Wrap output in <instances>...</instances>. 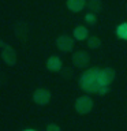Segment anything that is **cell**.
<instances>
[{
  "label": "cell",
  "mask_w": 127,
  "mask_h": 131,
  "mask_svg": "<svg viewBox=\"0 0 127 131\" xmlns=\"http://www.w3.org/2000/svg\"><path fill=\"white\" fill-rule=\"evenodd\" d=\"M100 68L97 67H92L88 68L85 72H82V75L78 81L79 83V88L83 90V92L92 94V93H97L98 88L101 86L100 82Z\"/></svg>",
  "instance_id": "cell-1"
},
{
  "label": "cell",
  "mask_w": 127,
  "mask_h": 131,
  "mask_svg": "<svg viewBox=\"0 0 127 131\" xmlns=\"http://www.w3.org/2000/svg\"><path fill=\"white\" fill-rule=\"evenodd\" d=\"M0 49H2V59L4 63L7 66H11V67L15 66L16 59H18L15 49L11 45H8L7 42H4V41H0Z\"/></svg>",
  "instance_id": "cell-2"
},
{
  "label": "cell",
  "mask_w": 127,
  "mask_h": 131,
  "mask_svg": "<svg viewBox=\"0 0 127 131\" xmlns=\"http://www.w3.org/2000/svg\"><path fill=\"white\" fill-rule=\"evenodd\" d=\"M93 100L89 96H81L75 100V104H74V108H75L77 113L79 115H86L89 113L90 111L93 109Z\"/></svg>",
  "instance_id": "cell-3"
},
{
  "label": "cell",
  "mask_w": 127,
  "mask_h": 131,
  "mask_svg": "<svg viewBox=\"0 0 127 131\" xmlns=\"http://www.w3.org/2000/svg\"><path fill=\"white\" fill-rule=\"evenodd\" d=\"M71 60H72V64L78 68H85L88 67V64L90 63V56L88 52L85 51H77L72 53L71 56Z\"/></svg>",
  "instance_id": "cell-4"
},
{
  "label": "cell",
  "mask_w": 127,
  "mask_h": 131,
  "mask_svg": "<svg viewBox=\"0 0 127 131\" xmlns=\"http://www.w3.org/2000/svg\"><path fill=\"white\" fill-rule=\"evenodd\" d=\"M74 40L75 38H72L67 34H61L56 38V47L61 52H71L74 49Z\"/></svg>",
  "instance_id": "cell-5"
},
{
  "label": "cell",
  "mask_w": 127,
  "mask_h": 131,
  "mask_svg": "<svg viewBox=\"0 0 127 131\" xmlns=\"http://www.w3.org/2000/svg\"><path fill=\"white\" fill-rule=\"evenodd\" d=\"M51 92L44 88L37 89L34 93H33V101L36 102L37 105H47L49 101H51Z\"/></svg>",
  "instance_id": "cell-6"
},
{
  "label": "cell",
  "mask_w": 127,
  "mask_h": 131,
  "mask_svg": "<svg viewBox=\"0 0 127 131\" xmlns=\"http://www.w3.org/2000/svg\"><path fill=\"white\" fill-rule=\"evenodd\" d=\"M115 78H116V72H115L113 68H111V67L101 68V71H100V82H101V85H108L109 86L115 81Z\"/></svg>",
  "instance_id": "cell-7"
},
{
  "label": "cell",
  "mask_w": 127,
  "mask_h": 131,
  "mask_svg": "<svg viewBox=\"0 0 127 131\" xmlns=\"http://www.w3.org/2000/svg\"><path fill=\"white\" fill-rule=\"evenodd\" d=\"M66 6L71 12H81L88 6V0H67Z\"/></svg>",
  "instance_id": "cell-8"
},
{
  "label": "cell",
  "mask_w": 127,
  "mask_h": 131,
  "mask_svg": "<svg viewBox=\"0 0 127 131\" xmlns=\"http://www.w3.org/2000/svg\"><path fill=\"white\" fill-rule=\"evenodd\" d=\"M61 67H63V63H61V60H60L59 56H51L47 60V68L49 70V71L57 72V71H60V70H61Z\"/></svg>",
  "instance_id": "cell-9"
},
{
  "label": "cell",
  "mask_w": 127,
  "mask_h": 131,
  "mask_svg": "<svg viewBox=\"0 0 127 131\" xmlns=\"http://www.w3.org/2000/svg\"><path fill=\"white\" fill-rule=\"evenodd\" d=\"M72 36H74V38H75L77 41H85V40H88L89 38L88 27H85V26H77V27H74Z\"/></svg>",
  "instance_id": "cell-10"
},
{
  "label": "cell",
  "mask_w": 127,
  "mask_h": 131,
  "mask_svg": "<svg viewBox=\"0 0 127 131\" xmlns=\"http://www.w3.org/2000/svg\"><path fill=\"white\" fill-rule=\"evenodd\" d=\"M102 8V2L101 0H88V10L90 12H94V14H97V12H100Z\"/></svg>",
  "instance_id": "cell-11"
},
{
  "label": "cell",
  "mask_w": 127,
  "mask_h": 131,
  "mask_svg": "<svg viewBox=\"0 0 127 131\" xmlns=\"http://www.w3.org/2000/svg\"><path fill=\"white\" fill-rule=\"evenodd\" d=\"M88 41V48L90 49H97V48H100V45H101V40L98 38L97 36H89V38L86 40Z\"/></svg>",
  "instance_id": "cell-12"
},
{
  "label": "cell",
  "mask_w": 127,
  "mask_h": 131,
  "mask_svg": "<svg viewBox=\"0 0 127 131\" xmlns=\"http://www.w3.org/2000/svg\"><path fill=\"white\" fill-rule=\"evenodd\" d=\"M116 36L119 37L120 40H124L127 41V23H120L119 26L116 27Z\"/></svg>",
  "instance_id": "cell-13"
},
{
  "label": "cell",
  "mask_w": 127,
  "mask_h": 131,
  "mask_svg": "<svg viewBox=\"0 0 127 131\" xmlns=\"http://www.w3.org/2000/svg\"><path fill=\"white\" fill-rule=\"evenodd\" d=\"M85 22L88 23V25H90V26L96 25V22H97V16H96V14H94V12H88V14L85 15Z\"/></svg>",
  "instance_id": "cell-14"
},
{
  "label": "cell",
  "mask_w": 127,
  "mask_h": 131,
  "mask_svg": "<svg viewBox=\"0 0 127 131\" xmlns=\"http://www.w3.org/2000/svg\"><path fill=\"white\" fill-rule=\"evenodd\" d=\"M108 92H109V86L108 85H101L100 88H98L97 94H98V96H104V94H107Z\"/></svg>",
  "instance_id": "cell-15"
},
{
  "label": "cell",
  "mask_w": 127,
  "mask_h": 131,
  "mask_svg": "<svg viewBox=\"0 0 127 131\" xmlns=\"http://www.w3.org/2000/svg\"><path fill=\"white\" fill-rule=\"evenodd\" d=\"M45 131H61V128L57 124H55V123H51V124L47 126V128H45Z\"/></svg>",
  "instance_id": "cell-16"
},
{
  "label": "cell",
  "mask_w": 127,
  "mask_h": 131,
  "mask_svg": "<svg viewBox=\"0 0 127 131\" xmlns=\"http://www.w3.org/2000/svg\"><path fill=\"white\" fill-rule=\"evenodd\" d=\"M26 131H34V130H26Z\"/></svg>",
  "instance_id": "cell-17"
}]
</instances>
